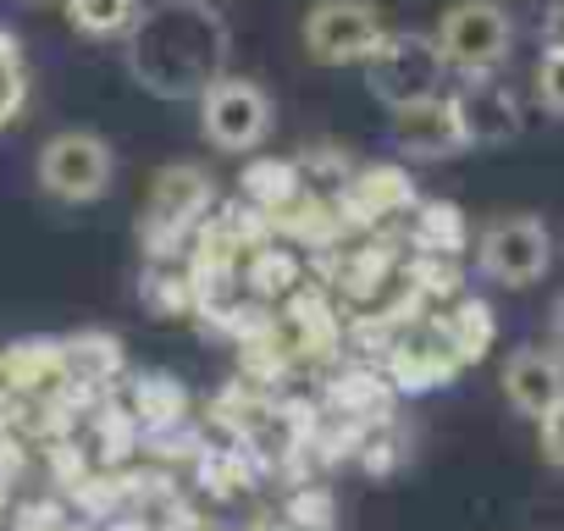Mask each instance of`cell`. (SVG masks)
I'll return each mask as SVG.
<instances>
[{"mask_svg":"<svg viewBox=\"0 0 564 531\" xmlns=\"http://www.w3.org/2000/svg\"><path fill=\"white\" fill-rule=\"evenodd\" d=\"M410 205H415V177L404 166H360L349 177L344 199H338V210L355 216V221H366V227L382 221V216H393V210H410Z\"/></svg>","mask_w":564,"mask_h":531,"instance_id":"4fadbf2b","label":"cell"},{"mask_svg":"<svg viewBox=\"0 0 564 531\" xmlns=\"http://www.w3.org/2000/svg\"><path fill=\"white\" fill-rule=\"evenodd\" d=\"M210 7H227V0H210Z\"/></svg>","mask_w":564,"mask_h":531,"instance_id":"83f0119b","label":"cell"},{"mask_svg":"<svg viewBox=\"0 0 564 531\" xmlns=\"http://www.w3.org/2000/svg\"><path fill=\"white\" fill-rule=\"evenodd\" d=\"M62 7L84 40H128L139 12H144L139 0H62Z\"/></svg>","mask_w":564,"mask_h":531,"instance_id":"2e32d148","label":"cell"},{"mask_svg":"<svg viewBox=\"0 0 564 531\" xmlns=\"http://www.w3.org/2000/svg\"><path fill=\"white\" fill-rule=\"evenodd\" d=\"M536 100L553 111V117H564V51H547L542 62H536Z\"/></svg>","mask_w":564,"mask_h":531,"instance_id":"7402d4cb","label":"cell"},{"mask_svg":"<svg viewBox=\"0 0 564 531\" xmlns=\"http://www.w3.org/2000/svg\"><path fill=\"white\" fill-rule=\"evenodd\" d=\"M227 23L210 0H166L139 12L128 34V73L161 100H188L227 73Z\"/></svg>","mask_w":564,"mask_h":531,"instance_id":"6da1fadb","label":"cell"},{"mask_svg":"<svg viewBox=\"0 0 564 531\" xmlns=\"http://www.w3.org/2000/svg\"><path fill=\"white\" fill-rule=\"evenodd\" d=\"M465 366V349L448 327V316H415L404 322V333L388 344V382L393 388H443L454 382Z\"/></svg>","mask_w":564,"mask_h":531,"instance_id":"9c48e42d","label":"cell"},{"mask_svg":"<svg viewBox=\"0 0 564 531\" xmlns=\"http://www.w3.org/2000/svg\"><path fill=\"white\" fill-rule=\"evenodd\" d=\"M205 216H210V177H205L194 161L161 166L155 183H150V205H144V216H139L144 249H150L155 260L172 254L188 232H199Z\"/></svg>","mask_w":564,"mask_h":531,"instance_id":"ba28073f","label":"cell"},{"mask_svg":"<svg viewBox=\"0 0 564 531\" xmlns=\"http://www.w3.org/2000/svg\"><path fill=\"white\" fill-rule=\"evenodd\" d=\"M62 366H67V388L78 393H95L106 382L122 377V344L111 333H78V338H62Z\"/></svg>","mask_w":564,"mask_h":531,"instance_id":"5bb4252c","label":"cell"},{"mask_svg":"<svg viewBox=\"0 0 564 531\" xmlns=\"http://www.w3.org/2000/svg\"><path fill=\"white\" fill-rule=\"evenodd\" d=\"M144 305L150 311H172V316H188L194 305H199V294H194V272H161V266H150L144 272Z\"/></svg>","mask_w":564,"mask_h":531,"instance_id":"ffe728a7","label":"cell"},{"mask_svg":"<svg viewBox=\"0 0 564 531\" xmlns=\"http://www.w3.org/2000/svg\"><path fill=\"white\" fill-rule=\"evenodd\" d=\"M34 177L51 199L62 205H95L111 194V177H117V155L100 133H84V128H67V133H51L40 144V161H34Z\"/></svg>","mask_w":564,"mask_h":531,"instance_id":"8992f818","label":"cell"},{"mask_svg":"<svg viewBox=\"0 0 564 531\" xmlns=\"http://www.w3.org/2000/svg\"><path fill=\"white\" fill-rule=\"evenodd\" d=\"M128 410H133V421H144V426H172V421L183 415V388H177L172 377H139Z\"/></svg>","mask_w":564,"mask_h":531,"instance_id":"d6986e66","label":"cell"},{"mask_svg":"<svg viewBox=\"0 0 564 531\" xmlns=\"http://www.w3.org/2000/svg\"><path fill=\"white\" fill-rule=\"evenodd\" d=\"M300 40L322 67H366L371 51L388 40V18L377 0H316L300 23Z\"/></svg>","mask_w":564,"mask_h":531,"instance_id":"52a82bcc","label":"cell"},{"mask_svg":"<svg viewBox=\"0 0 564 531\" xmlns=\"http://www.w3.org/2000/svg\"><path fill=\"white\" fill-rule=\"evenodd\" d=\"M542 45L547 51H564V0H553V7L542 12Z\"/></svg>","mask_w":564,"mask_h":531,"instance_id":"d4e9b609","label":"cell"},{"mask_svg":"<svg viewBox=\"0 0 564 531\" xmlns=\"http://www.w3.org/2000/svg\"><path fill=\"white\" fill-rule=\"evenodd\" d=\"M476 266H481V278L498 283V289H531L547 278V266H553V232L542 216L531 210H503L481 227L476 238Z\"/></svg>","mask_w":564,"mask_h":531,"instance_id":"5b68a950","label":"cell"},{"mask_svg":"<svg viewBox=\"0 0 564 531\" xmlns=\"http://www.w3.org/2000/svg\"><path fill=\"white\" fill-rule=\"evenodd\" d=\"M536 443H542V459H547L553 470H564V399L536 421Z\"/></svg>","mask_w":564,"mask_h":531,"instance_id":"cb8c5ba5","label":"cell"},{"mask_svg":"<svg viewBox=\"0 0 564 531\" xmlns=\"http://www.w3.org/2000/svg\"><path fill=\"white\" fill-rule=\"evenodd\" d=\"M18 470H23V443L12 432H0V481L18 476Z\"/></svg>","mask_w":564,"mask_h":531,"instance_id":"484cf974","label":"cell"},{"mask_svg":"<svg viewBox=\"0 0 564 531\" xmlns=\"http://www.w3.org/2000/svg\"><path fill=\"white\" fill-rule=\"evenodd\" d=\"M388 122H393V144H399L410 161H448V155L465 150L459 122H454V100H448V95H432V100L399 106V111H388Z\"/></svg>","mask_w":564,"mask_h":531,"instance_id":"7c38bea8","label":"cell"},{"mask_svg":"<svg viewBox=\"0 0 564 531\" xmlns=\"http://www.w3.org/2000/svg\"><path fill=\"white\" fill-rule=\"evenodd\" d=\"M437 51L448 62V73L459 78H481L498 73L514 51V18L503 0H454V7L437 18Z\"/></svg>","mask_w":564,"mask_h":531,"instance_id":"7a4b0ae2","label":"cell"},{"mask_svg":"<svg viewBox=\"0 0 564 531\" xmlns=\"http://www.w3.org/2000/svg\"><path fill=\"white\" fill-rule=\"evenodd\" d=\"M382 399H388V377L355 371V377H344V382H338V404H349V410H377Z\"/></svg>","mask_w":564,"mask_h":531,"instance_id":"603a6c76","label":"cell"},{"mask_svg":"<svg viewBox=\"0 0 564 531\" xmlns=\"http://www.w3.org/2000/svg\"><path fill=\"white\" fill-rule=\"evenodd\" d=\"M503 399H509V410L514 415H525V421H542L558 399H564V349H514L509 360H503Z\"/></svg>","mask_w":564,"mask_h":531,"instance_id":"8fae6325","label":"cell"},{"mask_svg":"<svg viewBox=\"0 0 564 531\" xmlns=\"http://www.w3.org/2000/svg\"><path fill=\"white\" fill-rule=\"evenodd\" d=\"M199 133L221 150V155H260V144L271 139V95L254 84V78H238V73H221L210 78L199 95Z\"/></svg>","mask_w":564,"mask_h":531,"instance_id":"3957f363","label":"cell"},{"mask_svg":"<svg viewBox=\"0 0 564 531\" xmlns=\"http://www.w3.org/2000/svg\"><path fill=\"white\" fill-rule=\"evenodd\" d=\"M23 100H29V73H23V56H0V128L23 117Z\"/></svg>","mask_w":564,"mask_h":531,"instance_id":"44dd1931","label":"cell"},{"mask_svg":"<svg viewBox=\"0 0 564 531\" xmlns=\"http://www.w3.org/2000/svg\"><path fill=\"white\" fill-rule=\"evenodd\" d=\"M553 338H558V349H564V294H558V305H553Z\"/></svg>","mask_w":564,"mask_h":531,"instance_id":"4316f807","label":"cell"},{"mask_svg":"<svg viewBox=\"0 0 564 531\" xmlns=\"http://www.w3.org/2000/svg\"><path fill=\"white\" fill-rule=\"evenodd\" d=\"M443 316H448V327H454V338H459L465 360H481V355L492 349V333H498V322H492V305H487V300H476V294H459V300H454V311H443Z\"/></svg>","mask_w":564,"mask_h":531,"instance_id":"ac0fdd59","label":"cell"},{"mask_svg":"<svg viewBox=\"0 0 564 531\" xmlns=\"http://www.w3.org/2000/svg\"><path fill=\"white\" fill-rule=\"evenodd\" d=\"M465 210L459 205H448V199H426V205H415V243L426 249V254H459L465 249Z\"/></svg>","mask_w":564,"mask_h":531,"instance_id":"e0dca14e","label":"cell"},{"mask_svg":"<svg viewBox=\"0 0 564 531\" xmlns=\"http://www.w3.org/2000/svg\"><path fill=\"white\" fill-rule=\"evenodd\" d=\"M443 78H448V62H443L437 40L415 34V29H388V40L366 62V84H371V95L388 111L443 95Z\"/></svg>","mask_w":564,"mask_h":531,"instance_id":"277c9868","label":"cell"},{"mask_svg":"<svg viewBox=\"0 0 564 531\" xmlns=\"http://www.w3.org/2000/svg\"><path fill=\"white\" fill-rule=\"evenodd\" d=\"M238 188H243V199H249L260 216H276L282 205H294V199H300V172H294V161L254 155V161L243 166Z\"/></svg>","mask_w":564,"mask_h":531,"instance_id":"9a60e30c","label":"cell"},{"mask_svg":"<svg viewBox=\"0 0 564 531\" xmlns=\"http://www.w3.org/2000/svg\"><path fill=\"white\" fill-rule=\"evenodd\" d=\"M448 100H454V122H459L465 150H498V144H514L520 128H525V106H520V95H514L498 73L459 78V89H454Z\"/></svg>","mask_w":564,"mask_h":531,"instance_id":"30bf717a","label":"cell"}]
</instances>
